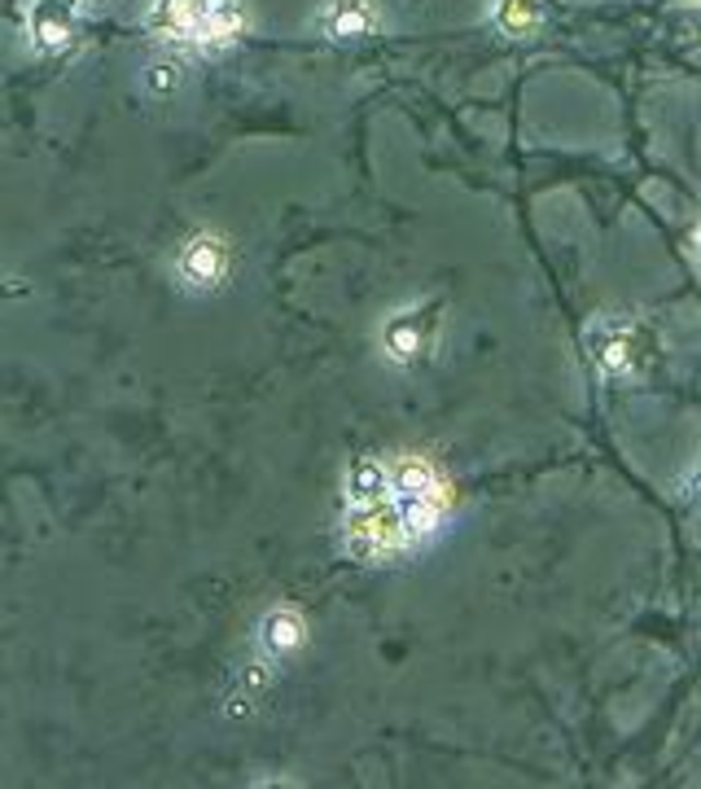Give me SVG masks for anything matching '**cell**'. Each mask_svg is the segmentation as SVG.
I'll return each instance as SVG.
<instances>
[{
  "label": "cell",
  "mask_w": 701,
  "mask_h": 789,
  "mask_svg": "<svg viewBox=\"0 0 701 789\" xmlns=\"http://www.w3.org/2000/svg\"><path fill=\"white\" fill-rule=\"evenodd\" d=\"M390 495H394V504L403 508L407 530H412L416 539L429 535V530L443 522V513H447L443 478H438V469H434L425 456H399V460L390 465Z\"/></svg>",
  "instance_id": "6da1fadb"
},
{
  "label": "cell",
  "mask_w": 701,
  "mask_h": 789,
  "mask_svg": "<svg viewBox=\"0 0 701 789\" xmlns=\"http://www.w3.org/2000/svg\"><path fill=\"white\" fill-rule=\"evenodd\" d=\"M412 539H416V535L407 530V517H403V508L394 504V495L381 500V504L350 508L346 544H350L355 557H364V561H372V557H394V552H403Z\"/></svg>",
  "instance_id": "7a4b0ae2"
},
{
  "label": "cell",
  "mask_w": 701,
  "mask_h": 789,
  "mask_svg": "<svg viewBox=\"0 0 701 789\" xmlns=\"http://www.w3.org/2000/svg\"><path fill=\"white\" fill-rule=\"evenodd\" d=\"M591 355H596L600 368H609V373H635V368L648 364L653 342H648V333H644L640 324H631V320H609V324H600V329L591 333Z\"/></svg>",
  "instance_id": "3957f363"
},
{
  "label": "cell",
  "mask_w": 701,
  "mask_h": 789,
  "mask_svg": "<svg viewBox=\"0 0 701 789\" xmlns=\"http://www.w3.org/2000/svg\"><path fill=\"white\" fill-rule=\"evenodd\" d=\"M434 342V316L412 307V311H399L390 324H386V351L407 364V359H421V351H429Z\"/></svg>",
  "instance_id": "277c9868"
},
{
  "label": "cell",
  "mask_w": 701,
  "mask_h": 789,
  "mask_svg": "<svg viewBox=\"0 0 701 789\" xmlns=\"http://www.w3.org/2000/svg\"><path fill=\"white\" fill-rule=\"evenodd\" d=\"M223 267H228V250H223V241L219 237H193L184 250H180V276L188 281V285H197V289H210L219 276H223Z\"/></svg>",
  "instance_id": "5b68a950"
},
{
  "label": "cell",
  "mask_w": 701,
  "mask_h": 789,
  "mask_svg": "<svg viewBox=\"0 0 701 789\" xmlns=\"http://www.w3.org/2000/svg\"><path fill=\"white\" fill-rule=\"evenodd\" d=\"M210 13H215V0H153V26L171 35H188V39L206 35Z\"/></svg>",
  "instance_id": "8992f818"
},
{
  "label": "cell",
  "mask_w": 701,
  "mask_h": 789,
  "mask_svg": "<svg viewBox=\"0 0 701 789\" xmlns=\"http://www.w3.org/2000/svg\"><path fill=\"white\" fill-rule=\"evenodd\" d=\"M74 35V4L70 0H35L31 4V39L39 48H61Z\"/></svg>",
  "instance_id": "52a82bcc"
},
{
  "label": "cell",
  "mask_w": 701,
  "mask_h": 789,
  "mask_svg": "<svg viewBox=\"0 0 701 789\" xmlns=\"http://www.w3.org/2000/svg\"><path fill=\"white\" fill-rule=\"evenodd\" d=\"M377 26V9L368 0H329L324 9V31L333 39H359Z\"/></svg>",
  "instance_id": "ba28073f"
},
{
  "label": "cell",
  "mask_w": 701,
  "mask_h": 789,
  "mask_svg": "<svg viewBox=\"0 0 701 789\" xmlns=\"http://www.w3.org/2000/svg\"><path fill=\"white\" fill-rule=\"evenodd\" d=\"M390 495V469L381 460H355L350 473H346V500L350 508H364V504H381Z\"/></svg>",
  "instance_id": "9c48e42d"
},
{
  "label": "cell",
  "mask_w": 701,
  "mask_h": 789,
  "mask_svg": "<svg viewBox=\"0 0 701 789\" xmlns=\"http://www.w3.org/2000/svg\"><path fill=\"white\" fill-rule=\"evenodd\" d=\"M258 640H263V649H267L272 658H285V653H294V649L302 644V618H298L294 609H272V614L263 618Z\"/></svg>",
  "instance_id": "30bf717a"
},
{
  "label": "cell",
  "mask_w": 701,
  "mask_h": 789,
  "mask_svg": "<svg viewBox=\"0 0 701 789\" xmlns=\"http://www.w3.org/2000/svg\"><path fill=\"white\" fill-rule=\"evenodd\" d=\"M539 18H543V0H499V22L508 26V31H535L539 26Z\"/></svg>",
  "instance_id": "8fae6325"
},
{
  "label": "cell",
  "mask_w": 701,
  "mask_h": 789,
  "mask_svg": "<svg viewBox=\"0 0 701 789\" xmlns=\"http://www.w3.org/2000/svg\"><path fill=\"white\" fill-rule=\"evenodd\" d=\"M175 83H180V66H171V61H158V66L149 70V88H153L158 96H166Z\"/></svg>",
  "instance_id": "7c38bea8"
},
{
  "label": "cell",
  "mask_w": 701,
  "mask_h": 789,
  "mask_svg": "<svg viewBox=\"0 0 701 789\" xmlns=\"http://www.w3.org/2000/svg\"><path fill=\"white\" fill-rule=\"evenodd\" d=\"M688 495H697L701 500V465L692 469V478H688Z\"/></svg>",
  "instance_id": "4fadbf2b"
}]
</instances>
